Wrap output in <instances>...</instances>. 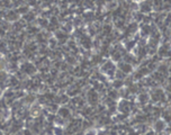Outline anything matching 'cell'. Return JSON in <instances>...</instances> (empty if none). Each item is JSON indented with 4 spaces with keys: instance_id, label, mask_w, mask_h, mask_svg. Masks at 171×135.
Here are the masks:
<instances>
[{
    "instance_id": "3",
    "label": "cell",
    "mask_w": 171,
    "mask_h": 135,
    "mask_svg": "<svg viewBox=\"0 0 171 135\" xmlns=\"http://www.w3.org/2000/svg\"><path fill=\"white\" fill-rule=\"evenodd\" d=\"M103 70L106 74H111V72H113V74H114V65H113L110 62H107V63L104 64Z\"/></svg>"
},
{
    "instance_id": "6",
    "label": "cell",
    "mask_w": 171,
    "mask_h": 135,
    "mask_svg": "<svg viewBox=\"0 0 171 135\" xmlns=\"http://www.w3.org/2000/svg\"><path fill=\"white\" fill-rule=\"evenodd\" d=\"M155 130L157 131H162L163 128H164V123L162 122V121H158V122L155 123Z\"/></svg>"
},
{
    "instance_id": "9",
    "label": "cell",
    "mask_w": 171,
    "mask_h": 135,
    "mask_svg": "<svg viewBox=\"0 0 171 135\" xmlns=\"http://www.w3.org/2000/svg\"><path fill=\"white\" fill-rule=\"evenodd\" d=\"M24 135H33V133H32L30 130H26V131L24 132Z\"/></svg>"
},
{
    "instance_id": "10",
    "label": "cell",
    "mask_w": 171,
    "mask_h": 135,
    "mask_svg": "<svg viewBox=\"0 0 171 135\" xmlns=\"http://www.w3.org/2000/svg\"><path fill=\"white\" fill-rule=\"evenodd\" d=\"M0 135H4V134H2V132H1V131H0Z\"/></svg>"
},
{
    "instance_id": "8",
    "label": "cell",
    "mask_w": 171,
    "mask_h": 135,
    "mask_svg": "<svg viewBox=\"0 0 171 135\" xmlns=\"http://www.w3.org/2000/svg\"><path fill=\"white\" fill-rule=\"evenodd\" d=\"M86 135H96V132L95 131H88L86 133Z\"/></svg>"
},
{
    "instance_id": "2",
    "label": "cell",
    "mask_w": 171,
    "mask_h": 135,
    "mask_svg": "<svg viewBox=\"0 0 171 135\" xmlns=\"http://www.w3.org/2000/svg\"><path fill=\"white\" fill-rule=\"evenodd\" d=\"M88 100L90 104H96L98 100V93H96L95 90H90L88 93Z\"/></svg>"
},
{
    "instance_id": "1",
    "label": "cell",
    "mask_w": 171,
    "mask_h": 135,
    "mask_svg": "<svg viewBox=\"0 0 171 135\" xmlns=\"http://www.w3.org/2000/svg\"><path fill=\"white\" fill-rule=\"evenodd\" d=\"M21 70L25 72V73H27V74H33L36 71L35 67L30 63H25L24 65H21Z\"/></svg>"
},
{
    "instance_id": "5",
    "label": "cell",
    "mask_w": 171,
    "mask_h": 135,
    "mask_svg": "<svg viewBox=\"0 0 171 135\" xmlns=\"http://www.w3.org/2000/svg\"><path fill=\"white\" fill-rule=\"evenodd\" d=\"M120 70H122V72H123V73H128V72H131V70H132L131 64H128V63L120 64Z\"/></svg>"
},
{
    "instance_id": "4",
    "label": "cell",
    "mask_w": 171,
    "mask_h": 135,
    "mask_svg": "<svg viewBox=\"0 0 171 135\" xmlns=\"http://www.w3.org/2000/svg\"><path fill=\"white\" fill-rule=\"evenodd\" d=\"M59 115H60L61 118H68V116L70 115V110L68 109V108H65V107H63V108H61L60 110H59Z\"/></svg>"
},
{
    "instance_id": "7",
    "label": "cell",
    "mask_w": 171,
    "mask_h": 135,
    "mask_svg": "<svg viewBox=\"0 0 171 135\" xmlns=\"http://www.w3.org/2000/svg\"><path fill=\"white\" fill-rule=\"evenodd\" d=\"M138 99L141 100V102H145V101L149 99V96H148V95H141V96L138 97Z\"/></svg>"
}]
</instances>
